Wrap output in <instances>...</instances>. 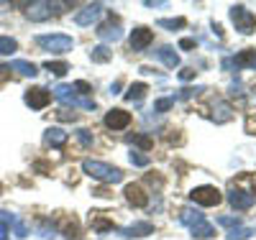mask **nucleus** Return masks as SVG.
<instances>
[{
	"instance_id": "nucleus-34",
	"label": "nucleus",
	"mask_w": 256,
	"mask_h": 240,
	"mask_svg": "<svg viewBox=\"0 0 256 240\" xmlns=\"http://www.w3.org/2000/svg\"><path fill=\"white\" fill-rule=\"evenodd\" d=\"M64 235H67L70 240H80V228H77V223H74V220L64 225Z\"/></svg>"
},
{
	"instance_id": "nucleus-26",
	"label": "nucleus",
	"mask_w": 256,
	"mask_h": 240,
	"mask_svg": "<svg viewBox=\"0 0 256 240\" xmlns=\"http://www.w3.org/2000/svg\"><path fill=\"white\" fill-rule=\"evenodd\" d=\"M13 51H18L16 38H10V36H0V56H8V54H13Z\"/></svg>"
},
{
	"instance_id": "nucleus-4",
	"label": "nucleus",
	"mask_w": 256,
	"mask_h": 240,
	"mask_svg": "<svg viewBox=\"0 0 256 240\" xmlns=\"http://www.w3.org/2000/svg\"><path fill=\"white\" fill-rule=\"evenodd\" d=\"M230 20H233V26H236V31L244 33V36L254 33V28H256V15L246 5H233L230 8Z\"/></svg>"
},
{
	"instance_id": "nucleus-44",
	"label": "nucleus",
	"mask_w": 256,
	"mask_h": 240,
	"mask_svg": "<svg viewBox=\"0 0 256 240\" xmlns=\"http://www.w3.org/2000/svg\"><path fill=\"white\" fill-rule=\"evenodd\" d=\"M0 240H10V238H6V235H0Z\"/></svg>"
},
{
	"instance_id": "nucleus-43",
	"label": "nucleus",
	"mask_w": 256,
	"mask_h": 240,
	"mask_svg": "<svg viewBox=\"0 0 256 240\" xmlns=\"http://www.w3.org/2000/svg\"><path fill=\"white\" fill-rule=\"evenodd\" d=\"M212 31H216V36H223V28L218 23H212Z\"/></svg>"
},
{
	"instance_id": "nucleus-1",
	"label": "nucleus",
	"mask_w": 256,
	"mask_h": 240,
	"mask_svg": "<svg viewBox=\"0 0 256 240\" xmlns=\"http://www.w3.org/2000/svg\"><path fill=\"white\" fill-rule=\"evenodd\" d=\"M82 171L88 174V177L98 179V182H105V184H118V182H123V171H120L118 166L102 164V161L84 159V161H82Z\"/></svg>"
},
{
	"instance_id": "nucleus-19",
	"label": "nucleus",
	"mask_w": 256,
	"mask_h": 240,
	"mask_svg": "<svg viewBox=\"0 0 256 240\" xmlns=\"http://www.w3.org/2000/svg\"><path fill=\"white\" fill-rule=\"evenodd\" d=\"M156 56L166 64L169 69H174V67H180V54L172 49V46H162L159 51H156Z\"/></svg>"
},
{
	"instance_id": "nucleus-30",
	"label": "nucleus",
	"mask_w": 256,
	"mask_h": 240,
	"mask_svg": "<svg viewBox=\"0 0 256 240\" xmlns=\"http://www.w3.org/2000/svg\"><path fill=\"white\" fill-rule=\"evenodd\" d=\"M131 164L134 166H148V156L144 151H131Z\"/></svg>"
},
{
	"instance_id": "nucleus-2",
	"label": "nucleus",
	"mask_w": 256,
	"mask_h": 240,
	"mask_svg": "<svg viewBox=\"0 0 256 240\" xmlns=\"http://www.w3.org/2000/svg\"><path fill=\"white\" fill-rule=\"evenodd\" d=\"M54 97L64 105H77V107H84V110H95V100L92 97H80L74 90H72V84H56L54 87Z\"/></svg>"
},
{
	"instance_id": "nucleus-21",
	"label": "nucleus",
	"mask_w": 256,
	"mask_h": 240,
	"mask_svg": "<svg viewBox=\"0 0 256 240\" xmlns=\"http://www.w3.org/2000/svg\"><path fill=\"white\" fill-rule=\"evenodd\" d=\"M230 105L228 102H216V105H212V120H216V123H228L230 120Z\"/></svg>"
},
{
	"instance_id": "nucleus-17",
	"label": "nucleus",
	"mask_w": 256,
	"mask_h": 240,
	"mask_svg": "<svg viewBox=\"0 0 256 240\" xmlns=\"http://www.w3.org/2000/svg\"><path fill=\"white\" fill-rule=\"evenodd\" d=\"M190 233H192V238H198V240H210L212 235H216V228H212L208 220H200V223H195L190 228Z\"/></svg>"
},
{
	"instance_id": "nucleus-35",
	"label": "nucleus",
	"mask_w": 256,
	"mask_h": 240,
	"mask_svg": "<svg viewBox=\"0 0 256 240\" xmlns=\"http://www.w3.org/2000/svg\"><path fill=\"white\" fill-rule=\"evenodd\" d=\"M218 223L223 225V228H238L241 225V220H238V217H230V215H223V217H218Z\"/></svg>"
},
{
	"instance_id": "nucleus-5",
	"label": "nucleus",
	"mask_w": 256,
	"mask_h": 240,
	"mask_svg": "<svg viewBox=\"0 0 256 240\" xmlns=\"http://www.w3.org/2000/svg\"><path fill=\"white\" fill-rule=\"evenodd\" d=\"M190 200L200 205V207H216L223 197H220V189L218 187H210V184H202V187H195L190 192Z\"/></svg>"
},
{
	"instance_id": "nucleus-3",
	"label": "nucleus",
	"mask_w": 256,
	"mask_h": 240,
	"mask_svg": "<svg viewBox=\"0 0 256 240\" xmlns=\"http://www.w3.org/2000/svg\"><path fill=\"white\" fill-rule=\"evenodd\" d=\"M36 43H38L41 49L52 51V54H67V51H72V46H74L72 36H64V33H49V36H36Z\"/></svg>"
},
{
	"instance_id": "nucleus-38",
	"label": "nucleus",
	"mask_w": 256,
	"mask_h": 240,
	"mask_svg": "<svg viewBox=\"0 0 256 240\" xmlns=\"http://www.w3.org/2000/svg\"><path fill=\"white\" fill-rule=\"evenodd\" d=\"M56 118H59V120H72V123H74V120H77V113H70L67 107H64V110L56 113Z\"/></svg>"
},
{
	"instance_id": "nucleus-39",
	"label": "nucleus",
	"mask_w": 256,
	"mask_h": 240,
	"mask_svg": "<svg viewBox=\"0 0 256 240\" xmlns=\"http://www.w3.org/2000/svg\"><path fill=\"white\" fill-rule=\"evenodd\" d=\"M195 46H198L195 38H182V41H180V49H195Z\"/></svg>"
},
{
	"instance_id": "nucleus-20",
	"label": "nucleus",
	"mask_w": 256,
	"mask_h": 240,
	"mask_svg": "<svg viewBox=\"0 0 256 240\" xmlns=\"http://www.w3.org/2000/svg\"><path fill=\"white\" fill-rule=\"evenodd\" d=\"M200 220H205V217H202V212L195 210V207H184V210L180 212V223L187 225V228H192V225L200 223Z\"/></svg>"
},
{
	"instance_id": "nucleus-41",
	"label": "nucleus",
	"mask_w": 256,
	"mask_h": 240,
	"mask_svg": "<svg viewBox=\"0 0 256 240\" xmlns=\"http://www.w3.org/2000/svg\"><path fill=\"white\" fill-rule=\"evenodd\" d=\"M195 74H198L195 69H190V67H187V69H182V72H180V79H182V82H187V79H192Z\"/></svg>"
},
{
	"instance_id": "nucleus-6",
	"label": "nucleus",
	"mask_w": 256,
	"mask_h": 240,
	"mask_svg": "<svg viewBox=\"0 0 256 240\" xmlns=\"http://www.w3.org/2000/svg\"><path fill=\"white\" fill-rule=\"evenodd\" d=\"M59 8H64L62 3H49V0H38V3H31L28 5V10H26V15H28V20H46V18H52L54 13H59Z\"/></svg>"
},
{
	"instance_id": "nucleus-28",
	"label": "nucleus",
	"mask_w": 256,
	"mask_h": 240,
	"mask_svg": "<svg viewBox=\"0 0 256 240\" xmlns=\"http://www.w3.org/2000/svg\"><path fill=\"white\" fill-rule=\"evenodd\" d=\"M159 26L174 31V28H184V26H187V20H184V18H162V20H159Z\"/></svg>"
},
{
	"instance_id": "nucleus-22",
	"label": "nucleus",
	"mask_w": 256,
	"mask_h": 240,
	"mask_svg": "<svg viewBox=\"0 0 256 240\" xmlns=\"http://www.w3.org/2000/svg\"><path fill=\"white\" fill-rule=\"evenodd\" d=\"M146 92H148V87H146L144 82H136V84H131V87H128L126 100H128V102H141Z\"/></svg>"
},
{
	"instance_id": "nucleus-37",
	"label": "nucleus",
	"mask_w": 256,
	"mask_h": 240,
	"mask_svg": "<svg viewBox=\"0 0 256 240\" xmlns=\"http://www.w3.org/2000/svg\"><path fill=\"white\" fill-rule=\"evenodd\" d=\"M198 92H202V87H184V90L180 92V97L182 100H190V97H195Z\"/></svg>"
},
{
	"instance_id": "nucleus-13",
	"label": "nucleus",
	"mask_w": 256,
	"mask_h": 240,
	"mask_svg": "<svg viewBox=\"0 0 256 240\" xmlns=\"http://www.w3.org/2000/svg\"><path fill=\"white\" fill-rule=\"evenodd\" d=\"M154 233V225L152 223H134V225H128L120 230V238H146V235H152Z\"/></svg>"
},
{
	"instance_id": "nucleus-12",
	"label": "nucleus",
	"mask_w": 256,
	"mask_h": 240,
	"mask_svg": "<svg viewBox=\"0 0 256 240\" xmlns=\"http://www.w3.org/2000/svg\"><path fill=\"white\" fill-rule=\"evenodd\" d=\"M105 125H108L110 130H123L131 125V113H126V110H110L108 115H105Z\"/></svg>"
},
{
	"instance_id": "nucleus-42",
	"label": "nucleus",
	"mask_w": 256,
	"mask_h": 240,
	"mask_svg": "<svg viewBox=\"0 0 256 240\" xmlns=\"http://www.w3.org/2000/svg\"><path fill=\"white\" fill-rule=\"evenodd\" d=\"M118 90H120V82H113V84H110V92H113V95H116V92H118Z\"/></svg>"
},
{
	"instance_id": "nucleus-24",
	"label": "nucleus",
	"mask_w": 256,
	"mask_h": 240,
	"mask_svg": "<svg viewBox=\"0 0 256 240\" xmlns=\"http://www.w3.org/2000/svg\"><path fill=\"white\" fill-rule=\"evenodd\" d=\"M110 56H113V51H110L108 46H95V49L90 51V59H92L95 64H105V61H110Z\"/></svg>"
},
{
	"instance_id": "nucleus-25",
	"label": "nucleus",
	"mask_w": 256,
	"mask_h": 240,
	"mask_svg": "<svg viewBox=\"0 0 256 240\" xmlns=\"http://www.w3.org/2000/svg\"><path fill=\"white\" fill-rule=\"evenodd\" d=\"M44 69L52 72V74H56V77H62V74H67V72H70V64H67V61H46V64H44Z\"/></svg>"
},
{
	"instance_id": "nucleus-18",
	"label": "nucleus",
	"mask_w": 256,
	"mask_h": 240,
	"mask_svg": "<svg viewBox=\"0 0 256 240\" xmlns=\"http://www.w3.org/2000/svg\"><path fill=\"white\" fill-rule=\"evenodd\" d=\"M44 141H46V146H52V148H62L64 143H67V133H64L62 128H49L46 133H44Z\"/></svg>"
},
{
	"instance_id": "nucleus-27",
	"label": "nucleus",
	"mask_w": 256,
	"mask_h": 240,
	"mask_svg": "<svg viewBox=\"0 0 256 240\" xmlns=\"http://www.w3.org/2000/svg\"><path fill=\"white\" fill-rule=\"evenodd\" d=\"M16 220H18L16 215H10V212H0V235H8V228L16 225Z\"/></svg>"
},
{
	"instance_id": "nucleus-15",
	"label": "nucleus",
	"mask_w": 256,
	"mask_h": 240,
	"mask_svg": "<svg viewBox=\"0 0 256 240\" xmlns=\"http://www.w3.org/2000/svg\"><path fill=\"white\" fill-rule=\"evenodd\" d=\"M8 67H10V72H18L20 77H36V74H38L36 64H31V61H26V59H13Z\"/></svg>"
},
{
	"instance_id": "nucleus-10",
	"label": "nucleus",
	"mask_w": 256,
	"mask_h": 240,
	"mask_svg": "<svg viewBox=\"0 0 256 240\" xmlns=\"http://www.w3.org/2000/svg\"><path fill=\"white\" fill-rule=\"evenodd\" d=\"M152 41H154V31L138 26V28H134V33H131V49H134V51H144V49H148V43H152Z\"/></svg>"
},
{
	"instance_id": "nucleus-8",
	"label": "nucleus",
	"mask_w": 256,
	"mask_h": 240,
	"mask_svg": "<svg viewBox=\"0 0 256 240\" xmlns=\"http://www.w3.org/2000/svg\"><path fill=\"white\" fill-rule=\"evenodd\" d=\"M223 67L230 69V67H236V69H256V49H246L241 51L238 56H233V59H226L223 61Z\"/></svg>"
},
{
	"instance_id": "nucleus-11",
	"label": "nucleus",
	"mask_w": 256,
	"mask_h": 240,
	"mask_svg": "<svg viewBox=\"0 0 256 240\" xmlns=\"http://www.w3.org/2000/svg\"><path fill=\"white\" fill-rule=\"evenodd\" d=\"M100 13H102V5H100V3H95V5H84V8L74 15V23H77V26H92L95 20L100 18Z\"/></svg>"
},
{
	"instance_id": "nucleus-29",
	"label": "nucleus",
	"mask_w": 256,
	"mask_h": 240,
	"mask_svg": "<svg viewBox=\"0 0 256 240\" xmlns=\"http://www.w3.org/2000/svg\"><path fill=\"white\" fill-rule=\"evenodd\" d=\"M92 228L98 233H108V230H113V223L105 220V217H92Z\"/></svg>"
},
{
	"instance_id": "nucleus-36",
	"label": "nucleus",
	"mask_w": 256,
	"mask_h": 240,
	"mask_svg": "<svg viewBox=\"0 0 256 240\" xmlns=\"http://www.w3.org/2000/svg\"><path fill=\"white\" fill-rule=\"evenodd\" d=\"M134 143H136V146H141L144 151L154 146V141H152V138H148V136H134Z\"/></svg>"
},
{
	"instance_id": "nucleus-23",
	"label": "nucleus",
	"mask_w": 256,
	"mask_h": 240,
	"mask_svg": "<svg viewBox=\"0 0 256 240\" xmlns=\"http://www.w3.org/2000/svg\"><path fill=\"white\" fill-rule=\"evenodd\" d=\"M251 235H256V228H244V225H238V228L228 230V240H248Z\"/></svg>"
},
{
	"instance_id": "nucleus-14",
	"label": "nucleus",
	"mask_w": 256,
	"mask_h": 240,
	"mask_svg": "<svg viewBox=\"0 0 256 240\" xmlns=\"http://www.w3.org/2000/svg\"><path fill=\"white\" fill-rule=\"evenodd\" d=\"M123 194H126L128 205H134V207H146V205H148V197L144 194V189H141L138 184H128Z\"/></svg>"
},
{
	"instance_id": "nucleus-33",
	"label": "nucleus",
	"mask_w": 256,
	"mask_h": 240,
	"mask_svg": "<svg viewBox=\"0 0 256 240\" xmlns=\"http://www.w3.org/2000/svg\"><path fill=\"white\" fill-rule=\"evenodd\" d=\"M72 90H74L77 95H82V97H88V95L92 92V87H90L88 82H82V79H80V82H74V84H72Z\"/></svg>"
},
{
	"instance_id": "nucleus-32",
	"label": "nucleus",
	"mask_w": 256,
	"mask_h": 240,
	"mask_svg": "<svg viewBox=\"0 0 256 240\" xmlns=\"http://www.w3.org/2000/svg\"><path fill=\"white\" fill-rule=\"evenodd\" d=\"M172 105H174V97H162V100L154 102V110H156V113H164V110H169Z\"/></svg>"
},
{
	"instance_id": "nucleus-9",
	"label": "nucleus",
	"mask_w": 256,
	"mask_h": 240,
	"mask_svg": "<svg viewBox=\"0 0 256 240\" xmlns=\"http://www.w3.org/2000/svg\"><path fill=\"white\" fill-rule=\"evenodd\" d=\"M228 202L236 207V210H251L254 207V202H256V197L251 192H246V189H238V187H233L230 192H228Z\"/></svg>"
},
{
	"instance_id": "nucleus-40",
	"label": "nucleus",
	"mask_w": 256,
	"mask_h": 240,
	"mask_svg": "<svg viewBox=\"0 0 256 240\" xmlns=\"http://www.w3.org/2000/svg\"><path fill=\"white\" fill-rule=\"evenodd\" d=\"M8 77H10V67L8 64H0V84H3Z\"/></svg>"
},
{
	"instance_id": "nucleus-7",
	"label": "nucleus",
	"mask_w": 256,
	"mask_h": 240,
	"mask_svg": "<svg viewBox=\"0 0 256 240\" xmlns=\"http://www.w3.org/2000/svg\"><path fill=\"white\" fill-rule=\"evenodd\" d=\"M24 100H26L28 107H34V110H44V107L52 102V92L44 90V87H31V90H26Z\"/></svg>"
},
{
	"instance_id": "nucleus-31",
	"label": "nucleus",
	"mask_w": 256,
	"mask_h": 240,
	"mask_svg": "<svg viewBox=\"0 0 256 240\" xmlns=\"http://www.w3.org/2000/svg\"><path fill=\"white\" fill-rule=\"evenodd\" d=\"M77 141H80L84 148H90V146H92V133H90V130H84V128H80V130H77Z\"/></svg>"
},
{
	"instance_id": "nucleus-16",
	"label": "nucleus",
	"mask_w": 256,
	"mask_h": 240,
	"mask_svg": "<svg viewBox=\"0 0 256 240\" xmlns=\"http://www.w3.org/2000/svg\"><path fill=\"white\" fill-rule=\"evenodd\" d=\"M98 36L102 38V41H118L123 33H120V23L118 20H110V23H102L100 28H98Z\"/></svg>"
}]
</instances>
